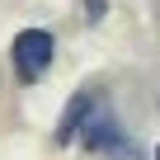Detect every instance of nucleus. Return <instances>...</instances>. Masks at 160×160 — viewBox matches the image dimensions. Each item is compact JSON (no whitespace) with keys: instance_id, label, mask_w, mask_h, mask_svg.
Returning a JSON list of instances; mask_svg holds the SVG:
<instances>
[{"instance_id":"20e7f679","label":"nucleus","mask_w":160,"mask_h":160,"mask_svg":"<svg viewBox=\"0 0 160 160\" xmlns=\"http://www.w3.org/2000/svg\"><path fill=\"white\" fill-rule=\"evenodd\" d=\"M85 14L90 19H104V0H85Z\"/></svg>"},{"instance_id":"f03ea898","label":"nucleus","mask_w":160,"mask_h":160,"mask_svg":"<svg viewBox=\"0 0 160 160\" xmlns=\"http://www.w3.org/2000/svg\"><path fill=\"white\" fill-rule=\"evenodd\" d=\"M90 104H94V94H90V90H80V94L66 104V118H61V127H57V141H61V146L75 137V127H80V118H85V108H90Z\"/></svg>"},{"instance_id":"f257e3e1","label":"nucleus","mask_w":160,"mask_h":160,"mask_svg":"<svg viewBox=\"0 0 160 160\" xmlns=\"http://www.w3.org/2000/svg\"><path fill=\"white\" fill-rule=\"evenodd\" d=\"M52 57H57V38H52L47 28H24V33H14L10 61H14V71H19L24 85H38V80L47 75V66H52Z\"/></svg>"},{"instance_id":"7ed1b4c3","label":"nucleus","mask_w":160,"mask_h":160,"mask_svg":"<svg viewBox=\"0 0 160 160\" xmlns=\"http://www.w3.org/2000/svg\"><path fill=\"white\" fill-rule=\"evenodd\" d=\"M104 155H108V160H146V155H141V146H137L132 137H122V132L108 141V151H104Z\"/></svg>"},{"instance_id":"39448f33","label":"nucleus","mask_w":160,"mask_h":160,"mask_svg":"<svg viewBox=\"0 0 160 160\" xmlns=\"http://www.w3.org/2000/svg\"><path fill=\"white\" fill-rule=\"evenodd\" d=\"M155 160H160V146H155Z\"/></svg>"}]
</instances>
